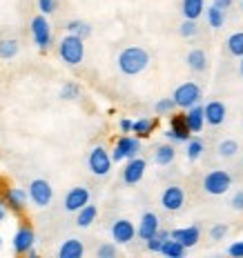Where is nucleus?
<instances>
[{
    "instance_id": "20",
    "label": "nucleus",
    "mask_w": 243,
    "mask_h": 258,
    "mask_svg": "<svg viewBox=\"0 0 243 258\" xmlns=\"http://www.w3.org/2000/svg\"><path fill=\"white\" fill-rule=\"evenodd\" d=\"M156 129V118H150V116H143L138 120H132V134L136 138H150Z\"/></svg>"
},
{
    "instance_id": "7",
    "label": "nucleus",
    "mask_w": 243,
    "mask_h": 258,
    "mask_svg": "<svg viewBox=\"0 0 243 258\" xmlns=\"http://www.w3.org/2000/svg\"><path fill=\"white\" fill-rule=\"evenodd\" d=\"M27 196H29V201L34 203L36 207L45 209L52 203V198H54V189H52L50 180H45V178L31 180L29 182V189H27Z\"/></svg>"
},
{
    "instance_id": "45",
    "label": "nucleus",
    "mask_w": 243,
    "mask_h": 258,
    "mask_svg": "<svg viewBox=\"0 0 243 258\" xmlns=\"http://www.w3.org/2000/svg\"><path fill=\"white\" fill-rule=\"evenodd\" d=\"M156 236H159L161 240H167V238H170V232H165V229H161V227H159V232H156Z\"/></svg>"
},
{
    "instance_id": "24",
    "label": "nucleus",
    "mask_w": 243,
    "mask_h": 258,
    "mask_svg": "<svg viewBox=\"0 0 243 258\" xmlns=\"http://www.w3.org/2000/svg\"><path fill=\"white\" fill-rule=\"evenodd\" d=\"M203 9H205V0H183L181 3V12L185 18H190V20H197L199 16L203 14Z\"/></svg>"
},
{
    "instance_id": "34",
    "label": "nucleus",
    "mask_w": 243,
    "mask_h": 258,
    "mask_svg": "<svg viewBox=\"0 0 243 258\" xmlns=\"http://www.w3.org/2000/svg\"><path fill=\"white\" fill-rule=\"evenodd\" d=\"M154 109H156V114L159 116H172L174 114V109H176V105H174V100L172 98H161L159 103L154 105Z\"/></svg>"
},
{
    "instance_id": "4",
    "label": "nucleus",
    "mask_w": 243,
    "mask_h": 258,
    "mask_svg": "<svg viewBox=\"0 0 243 258\" xmlns=\"http://www.w3.org/2000/svg\"><path fill=\"white\" fill-rule=\"evenodd\" d=\"M112 165H114V160H112L110 152H107L103 145H96V147H91V152L87 156V167L94 176H107L112 171Z\"/></svg>"
},
{
    "instance_id": "33",
    "label": "nucleus",
    "mask_w": 243,
    "mask_h": 258,
    "mask_svg": "<svg viewBox=\"0 0 243 258\" xmlns=\"http://www.w3.org/2000/svg\"><path fill=\"white\" fill-rule=\"evenodd\" d=\"M179 34L183 36V38H194V36L199 34V25H197V20L185 18V20L181 23V27H179Z\"/></svg>"
},
{
    "instance_id": "8",
    "label": "nucleus",
    "mask_w": 243,
    "mask_h": 258,
    "mask_svg": "<svg viewBox=\"0 0 243 258\" xmlns=\"http://www.w3.org/2000/svg\"><path fill=\"white\" fill-rule=\"evenodd\" d=\"M31 38H34V42L38 45L40 51L50 49V45H52V25L42 14L31 20Z\"/></svg>"
},
{
    "instance_id": "48",
    "label": "nucleus",
    "mask_w": 243,
    "mask_h": 258,
    "mask_svg": "<svg viewBox=\"0 0 243 258\" xmlns=\"http://www.w3.org/2000/svg\"><path fill=\"white\" fill-rule=\"evenodd\" d=\"M241 9H243V0H241Z\"/></svg>"
},
{
    "instance_id": "2",
    "label": "nucleus",
    "mask_w": 243,
    "mask_h": 258,
    "mask_svg": "<svg viewBox=\"0 0 243 258\" xmlns=\"http://www.w3.org/2000/svg\"><path fill=\"white\" fill-rule=\"evenodd\" d=\"M58 56L63 58L65 64L76 67V64H80L85 58V40L78 38V36H74V34H67L61 42H58Z\"/></svg>"
},
{
    "instance_id": "13",
    "label": "nucleus",
    "mask_w": 243,
    "mask_h": 258,
    "mask_svg": "<svg viewBox=\"0 0 243 258\" xmlns=\"http://www.w3.org/2000/svg\"><path fill=\"white\" fill-rule=\"evenodd\" d=\"M5 198V205H7V209H12V212H23V209L27 207V201H29V196H27V191L23 189V187H7L3 194Z\"/></svg>"
},
{
    "instance_id": "43",
    "label": "nucleus",
    "mask_w": 243,
    "mask_h": 258,
    "mask_svg": "<svg viewBox=\"0 0 243 258\" xmlns=\"http://www.w3.org/2000/svg\"><path fill=\"white\" fill-rule=\"evenodd\" d=\"M232 3H234V0H214V5H217L219 9H223V12L232 7Z\"/></svg>"
},
{
    "instance_id": "32",
    "label": "nucleus",
    "mask_w": 243,
    "mask_h": 258,
    "mask_svg": "<svg viewBox=\"0 0 243 258\" xmlns=\"http://www.w3.org/2000/svg\"><path fill=\"white\" fill-rule=\"evenodd\" d=\"M203 152H205L203 141H199V138H190V141H187V152H185V156H187V160H190V163H197V160L203 156Z\"/></svg>"
},
{
    "instance_id": "35",
    "label": "nucleus",
    "mask_w": 243,
    "mask_h": 258,
    "mask_svg": "<svg viewBox=\"0 0 243 258\" xmlns=\"http://www.w3.org/2000/svg\"><path fill=\"white\" fill-rule=\"evenodd\" d=\"M80 96V87L76 83H67V85H63V89H61V98L63 100H76Z\"/></svg>"
},
{
    "instance_id": "6",
    "label": "nucleus",
    "mask_w": 243,
    "mask_h": 258,
    "mask_svg": "<svg viewBox=\"0 0 243 258\" xmlns=\"http://www.w3.org/2000/svg\"><path fill=\"white\" fill-rule=\"evenodd\" d=\"M172 100H174L176 109H187V107L197 105L201 100V87L197 83H183L174 89Z\"/></svg>"
},
{
    "instance_id": "17",
    "label": "nucleus",
    "mask_w": 243,
    "mask_h": 258,
    "mask_svg": "<svg viewBox=\"0 0 243 258\" xmlns=\"http://www.w3.org/2000/svg\"><path fill=\"white\" fill-rule=\"evenodd\" d=\"M89 203V189L87 187H72L65 196V209L67 212H78L83 205Z\"/></svg>"
},
{
    "instance_id": "26",
    "label": "nucleus",
    "mask_w": 243,
    "mask_h": 258,
    "mask_svg": "<svg viewBox=\"0 0 243 258\" xmlns=\"http://www.w3.org/2000/svg\"><path fill=\"white\" fill-rule=\"evenodd\" d=\"M185 247H183L179 240H174V238H167L163 240V247H161V254L167 256V258H183L185 256Z\"/></svg>"
},
{
    "instance_id": "41",
    "label": "nucleus",
    "mask_w": 243,
    "mask_h": 258,
    "mask_svg": "<svg viewBox=\"0 0 243 258\" xmlns=\"http://www.w3.org/2000/svg\"><path fill=\"white\" fill-rule=\"evenodd\" d=\"M230 205H232V209H236V212H243V189H239L234 196H232Z\"/></svg>"
},
{
    "instance_id": "28",
    "label": "nucleus",
    "mask_w": 243,
    "mask_h": 258,
    "mask_svg": "<svg viewBox=\"0 0 243 258\" xmlns=\"http://www.w3.org/2000/svg\"><path fill=\"white\" fill-rule=\"evenodd\" d=\"M225 47H228L230 56L241 58L243 56V31H234L228 40H225Z\"/></svg>"
},
{
    "instance_id": "46",
    "label": "nucleus",
    "mask_w": 243,
    "mask_h": 258,
    "mask_svg": "<svg viewBox=\"0 0 243 258\" xmlns=\"http://www.w3.org/2000/svg\"><path fill=\"white\" fill-rule=\"evenodd\" d=\"M239 74H241V78H243V56H241V64H239Z\"/></svg>"
},
{
    "instance_id": "47",
    "label": "nucleus",
    "mask_w": 243,
    "mask_h": 258,
    "mask_svg": "<svg viewBox=\"0 0 243 258\" xmlns=\"http://www.w3.org/2000/svg\"><path fill=\"white\" fill-rule=\"evenodd\" d=\"M0 247H3V236H0Z\"/></svg>"
},
{
    "instance_id": "16",
    "label": "nucleus",
    "mask_w": 243,
    "mask_h": 258,
    "mask_svg": "<svg viewBox=\"0 0 243 258\" xmlns=\"http://www.w3.org/2000/svg\"><path fill=\"white\" fill-rule=\"evenodd\" d=\"M225 114H228V109H225V105L221 103V100H210L208 105L203 107V116H205V122L212 127H219L225 122Z\"/></svg>"
},
{
    "instance_id": "14",
    "label": "nucleus",
    "mask_w": 243,
    "mask_h": 258,
    "mask_svg": "<svg viewBox=\"0 0 243 258\" xmlns=\"http://www.w3.org/2000/svg\"><path fill=\"white\" fill-rule=\"evenodd\" d=\"M145 169H148V163H145L143 158H138V156H134V158L127 160L125 169H123V180H125L127 185H136L145 176Z\"/></svg>"
},
{
    "instance_id": "25",
    "label": "nucleus",
    "mask_w": 243,
    "mask_h": 258,
    "mask_svg": "<svg viewBox=\"0 0 243 258\" xmlns=\"http://www.w3.org/2000/svg\"><path fill=\"white\" fill-rule=\"evenodd\" d=\"M174 158H176L174 145H161V147H156V152H154V163L156 165L165 167V165H170Z\"/></svg>"
},
{
    "instance_id": "18",
    "label": "nucleus",
    "mask_w": 243,
    "mask_h": 258,
    "mask_svg": "<svg viewBox=\"0 0 243 258\" xmlns=\"http://www.w3.org/2000/svg\"><path fill=\"white\" fill-rule=\"evenodd\" d=\"M159 216H156L154 212H145L143 216H141V223H138V227H136V236L141 240H148V238H152V236L159 232Z\"/></svg>"
},
{
    "instance_id": "40",
    "label": "nucleus",
    "mask_w": 243,
    "mask_h": 258,
    "mask_svg": "<svg viewBox=\"0 0 243 258\" xmlns=\"http://www.w3.org/2000/svg\"><path fill=\"white\" fill-rule=\"evenodd\" d=\"M228 254L234 256V258H243V240H236L228 247Z\"/></svg>"
},
{
    "instance_id": "29",
    "label": "nucleus",
    "mask_w": 243,
    "mask_h": 258,
    "mask_svg": "<svg viewBox=\"0 0 243 258\" xmlns=\"http://www.w3.org/2000/svg\"><path fill=\"white\" fill-rule=\"evenodd\" d=\"M205 18H208V23L212 29H221L225 23V12L219 9L217 5H212V7H208V12H205Z\"/></svg>"
},
{
    "instance_id": "11",
    "label": "nucleus",
    "mask_w": 243,
    "mask_h": 258,
    "mask_svg": "<svg viewBox=\"0 0 243 258\" xmlns=\"http://www.w3.org/2000/svg\"><path fill=\"white\" fill-rule=\"evenodd\" d=\"M192 136L190 127L185 122V116L179 114V116H172V122H170V129L165 132V138L172 143H187Z\"/></svg>"
},
{
    "instance_id": "19",
    "label": "nucleus",
    "mask_w": 243,
    "mask_h": 258,
    "mask_svg": "<svg viewBox=\"0 0 243 258\" xmlns=\"http://www.w3.org/2000/svg\"><path fill=\"white\" fill-rule=\"evenodd\" d=\"M185 122H187V127H190V132L192 134H199L203 129L205 125V116H203V107L201 105H192V107H187L185 109Z\"/></svg>"
},
{
    "instance_id": "22",
    "label": "nucleus",
    "mask_w": 243,
    "mask_h": 258,
    "mask_svg": "<svg viewBox=\"0 0 243 258\" xmlns=\"http://www.w3.org/2000/svg\"><path fill=\"white\" fill-rule=\"evenodd\" d=\"M185 62L194 74H203L205 69H208V56H205L203 49H192L190 53H187Z\"/></svg>"
},
{
    "instance_id": "30",
    "label": "nucleus",
    "mask_w": 243,
    "mask_h": 258,
    "mask_svg": "<svg viewBox=\"0 0 243 258\" xmlns=\"http://www.w3.org/2000/svg\"><path fill=\"white\" fill-rule=\"evenodd\" d=\"M236 152H239V143L234 138H225V141H221L217 145V154L221 158H234Z\"/></svg>"
},
{
    "instance_id": "5",
    "label": "nucleus",
    "mask_w": 243,
    "mask_h": 258,
    "mask_svg": "<svg viewBox=\"0 0 243 258\" xmlns=\"http://www.w3.org/2000/svg\"><path fill=\"white\" fill-rule=\"evenodd\" d=\"M138 152H141V138L123 134V136L116 141L110 156L114 163H121V160H129V158H134V156H138Z\"/></svg>"
},
{
    "instance_id": "38",
    "label": "nucleus",
    "mask_w": 243,
    "mask_h": 258,
    "mask_svg": "<svg viewBox=\"0 0 243 258\" xmlns=\"http://www.w3.org/2000/svg\"><path fill=\"white\" fill-rule=\"evenodd\" d=\"M56 7H58V0H38V9H40L42 16L54 14L56 12Z\"/></svg>"
},
{
    "instance_id": "15",
    "label": "nucleus",
    "mask_w": 243,
    "mask_h": 258,
    "mask_svg": "<svg viewBox=\"0 0 243 258\" xmlns=\"http://www.w3.org/2000/svg\"><path fill=\"white\" fill-rule=\"evenodd\" d=\"M170 238L179 240L185 249H190V247H194L201 240V227H199V225H190V227L174 229V232H170Z\"/></svg>"
},
{
    "instance_id": "21",
    "label": "nucleus",
    "mask_w": 243,
    "mask_h": 258,
    "mask_svg": "<svg viewBox=\"0 0 243 258\" xmlns=\"http://www.w3.org/2000/svg\"><path fill=\"white\" fill-rule=\"evenodd\" d=\"M85 247L78 238H67L58 247V258H83Z\"/></svg>"
},
{
    "instance_id": "27",
    "label": "nucleus",
    "mask_w": 243,
    "mask_h": 258,
    "mask_svg": "<svg viewBox=\"0 0 243 258\" xmlns=\"http://www.w3.org/2000/svg\"><path fill=\"white\" fill-rule=\"evenodd\" d=\"M65 29H67V34H74V36H78V38H83V40L91 36V25L85 23V20H69Z\"/></svg>"
},
{
    "instance_id": "37",
    "label": "nucleus",
    "mask_w": 243,
    "mask_h": 258,
    "mask_svg": "<svg viewBox=\"0 0 243 258\" xmlns=\"http://www.w3.org/2000/svg\"><path fill=\"white\" fill-rule=\"evenodd\" d=\"M99 258H116V243H105L96 249Z\"/></svg>"
},
{
    "instance_id": "23",
    "label": "nucleus",
    "mask_w": 243,
    "mask_h": 258,
    "mask_svg": "<svg viewBox=\"0 0 243 258\" xmlns=\"http://www.w3.org/2000/svg\"><path fill=\"white\" fill-rule=\"evenodd\" d=\"M96 216H99V207L87 203V205H83L76 212V225L78 227H89V225L96 220Z\"/></svg>"
},
{
    "instance_id": "9",
    "label": "nucleus",
    "mask_w": 243,
    "mask_h": 258,
    "mask_svg": "<svg viewBox=\"0 0 243 258\" xmlns=\"http://www.w3.org/2000/svg\"><path fill=\"white\" fill-rule=\"evenodd\" d=\"M36 243V232H34V227L31 225H20L18 229H16V234H14V251L16 254H20V256H25L27 251L34 247Z\"/></svg>"
},
{
    "instance_id": "31",
    "label": "nucleus",
    "mask_w": 243,
    "mask_h": 258,
    "mask_svg": "<svg viewBox=\"0 0 243 258\" xmlns=\"http://www.w3.org/2000/svg\"><path fill=\"white\" fill-rule=\"evenodd\" d=\"M18 49H20V45H18L16 38H3L0 40V58H3V60L14 58L16 53H18Z\"/></svg>"
},
{
    "instance_id": "39",
    "label": "nucleus",
    "mask_w": 243,
    "mask_h": 258,
    "mask_svg": "<svg viewBox=\"0 0 243 258\" xmlns=\"http://www.w3.org/2000/svg\"><path fill=\"white\" fill-rule=\"evenodd\" d=\"M145 245H148V249L150 251H161V247H163V240H161L159 238V236H152V238H148V240H145Z\"/></svg>"
},
{
    "instance_id": "44",
    "label": "nucleus",
    "mask_w": 243,
    "mask_h": 258,
    "mask_svg": "<svg viewBox=\"0 0 243 258\" xmlns=\"http://www.w3.org/2000/svg\"><path fill=\"white\" fill-rule=\"evenodd\" d=\"M7 212H9V209H7V205H5V198L0 196V223L7 218Z\"/></svg>"
},
{
    "instance_id": "10",
    "label": "nucleus",
    "mask_w": 243,
    "mask_h": 258,
    "mask_svg": "<svg viewBox=\"0 0 243 258\" xmlns=\"http://www.w3.org/2000/svg\"><path fill=\"white\" fill-rule=\"evenodd\" d=\"M161 205L167 212H179L185 205V191H183V187L179 185H170L165 187L163 194H161Z\"/></svg>"
},
{
    "instance_id": "12",
    "label": "nucleus",
    "mask_w": 243,
    "mask_h": 258,
    "mask_svg": "<svg viewBox=\"0 0 243 258\" xmlns=\"http://www.w3.org/2000/svg\"><path fill=\"white\" fill-rule=\"evenodd\" d=\"M134 236H136V227H134L132 220L118 218L116 223L112 225V240H114L116 245H127V243H132Z\"/></svg>"
},
{
    "instance_id": "36",
    "label": "nucleus",
    "mask_w": 243,
    "mask_h": 258,
    "mask_svg": "<svg viewBox=\"0 0 243 258\" xmlns=\"http://www.w3.org/2000/svg\"><path fill=\"white\" fill-rule=\"evenodd\" d=\"M230 232V227L225 223H217V225H212V229H210V238L212 240H223L225 236H228Z\"/></svg>"
},
{
    "instance_id": "42",
    "label": "nucleus",
    "mask_w": 243,
    "mask_h": 258,
    "mask_svg": "<svg viewBox=\"0 0 243 258\" xmlns=\"http://www.w3.org/2000/svg\"><path fill=\"white\" fill-rule=\"evenodd\" d=\"M118 129H121L123 134H132V120H127V118H123V120L118 122Z\"/></svg>"
},
{
    "instance_id": "3",
    "label": "nucleus",
    "mask_w": 243,
    "mask_h": 258,
    "mask_svg": "<svg viewBox=\"0 0 243 258\" xmlns=\"http://www.w3.org/2000/svg\"><path fill=\"white\" fill-rule=\"evenodd\" d=\"M232 187V176L225 169H212L203 176V191L210 196H223Z\"/></svg>"
},
{
    "instance_id": "1",
    "label": "nucleus",
    "mask_w": 243,
    "mask_h": 258,
    "mask_svg": "<svg viewBox=\"0 0 243 258\" xmlns=\"http://www.w3.org/2000/svg\"><path fill=\"white\" fill-rule=\"evenodd\" d=\"M150 67V53L143 47H125L118 53V69L125 76H138Z\"/></svg>"
}]
</instances>
